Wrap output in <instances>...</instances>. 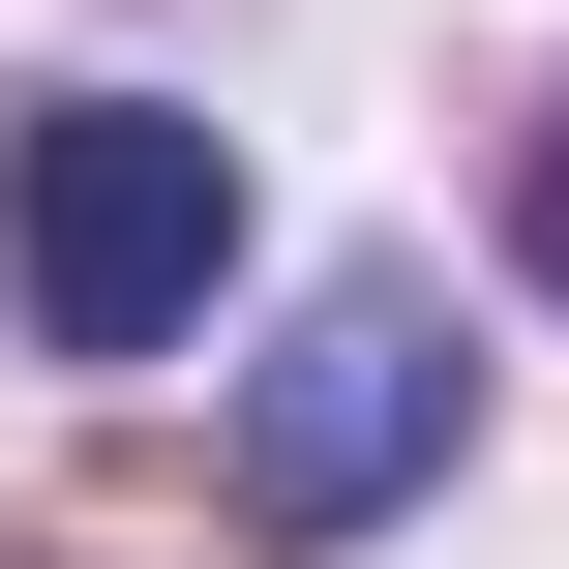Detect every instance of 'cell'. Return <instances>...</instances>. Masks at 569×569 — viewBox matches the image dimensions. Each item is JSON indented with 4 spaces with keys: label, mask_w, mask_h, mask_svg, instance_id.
<instances>
[{
    "label": "cell",
    "mask_w": 569,
    "mask_h": 569,
    "mask_svg": "<svg viewBox=\"0 0 569 569\" xmlns=\"http://www.w3.org/2000/svg\"><path fill=\"white\" fill-rule=\"evenodd\" d=\"M540 300H569V120H540Z\"/></svg>",
    "instance_id": "3"
},
{
    "label": "cell",
    "mask_w": 569,
    "mask_h": 569,
    "mask_svg": "<svg viewBox=\"0 0 569 569\" xmlns=\"http://www.w3.org/2000/svg\"><path fill=\"white\" fill-rule=\"evenodd\" d=\"M0 270H30L60 360H150V330H210V270H240V150H210L180 90H60L30 180H0Z\"/></svg>",
    "instance_id": "1"
},
{
    "label": "cell",
    "mask_w": 569,
    "mask_h": 569,
    "mask_svg": "<svg viewBox=\"0 0 569 569\" xmlns=\"http://www.w3.org/2000/svg\"><path fill=\"white\" fill-rule=\"evenodd\" d=\"M450 420H480L450 300H420V270H330V300L270 330V390H240V510H270V540H360V510L450 480Z\"/></svg>",
    "instance_id": "2"
}]
</instances>
